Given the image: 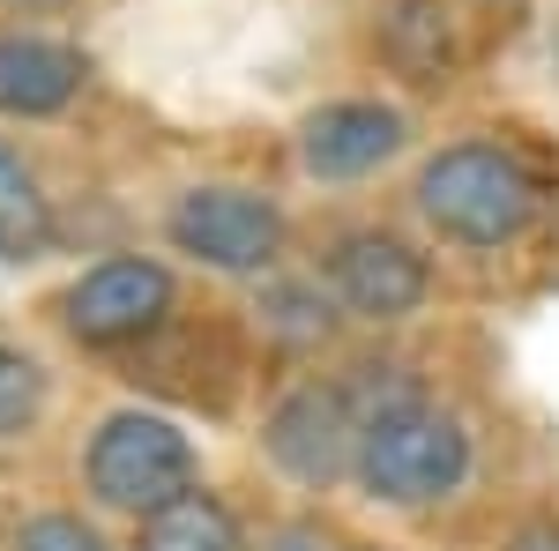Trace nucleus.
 <instances>
[{"mask_svg": "<svg viewBox=\"0 0 559 551\" xmlns=\"http://www.w3.org/2000/svg\"><path fill=\"white\" fill-rule=\"evenodd\" d=\"M336 381H344L350 418H358L350 492L366 507L426 522V514H448L477 492V469H485L477 418L448 387H432V373H418L403 350L381 343V350L336 358Z\"/></svg>", "mask_w": 559, "mask_h": 551, "instance_id": "nucleus-1", "label": "nucleus"}, {"mask_svg": "<svg viewBox=\"0 0 559 551\" xmlns=\"http://www.w3.org/2000/svg\"><path fill=\"white\" fill-rule=\"evenodd\" d=\"M552 171L537 149H522L508 134H455L418 157L411 171V216L418 239L463 261H500L530 247L552 216Z\"/></svg>", "mask_w": 559, "mask_h": 551, "instance_id": "nucleus-2", "label": "nucleus"}, {"mask_svg": "<svg viewBox=\"0 0 559 551\" xmlns=\"http://www.w3.org/2000/svg\"><path fill=\"white\" fill-rule=\"evenodd\" d=\"M336 313L366 336H395V328H418L432 306H440V261L418 231L403 224H381V216H344L321 231V247L306 261Z\"/></svg>", "mask_w": 559, "mask_h": 551, "instance_id": "nucleus-3", "label": "nucleus"}, {"mask_svg": "<svg viewBox=\"0 0 559 551\" xmlns=\"http://www.w3.org/2000/svg\"><path fill=\"white\" fill-rule=\"evenodd\" d=\"M157 231H165V254L224 284H261L292 261V209L261 179H187L165 194Z\"/></svg>", "mask_w": 559, "mask_h": 551, "instance_id": "nucleus-4", "label": "nucleus"}, {"mask_svg": "<svg viewBox=\"0 0 559 551\" xmlns=\"http://www.w3.org/2000/svg\"><path fill=\"white\" fill-rule=\"evenodd\" d=\"M202 484V440L173 418V410H150V403H120L90 424L83 440V500L97 514H142L173 507Z\"/></svg>", "mask_w": 559, "mask_h": 551, "instance_id": "nucleus-5", "label": "nucleus"}, {"mask_svg": "<svg viewBox=\"0 0 559 551\" xmlns=\"http://www.w3.org/2000/svg\"><path fill=\"white\" fill-rule=\"evenodd\" d=\"M60 336L97 350V358H142L157 336L187 321V284L165 254H105L75 268L52 298Z\"/></svg>", "mask_w": 559, "mask_h": 551, "instance_id": "nucleus-6", "label": "nucleus"}, {"mask_svg": "<svg viewBox=\"0 0 559 551\" xmlns=\"http://www.w3.org/2000/svg\"><path fill=\"white\" fill-rule=\"evenodd\" d=\"M350 440H358V418H350V395L329 373H292L261 403L254 424V447L261 469L299 492V500H329V492H350Z\"/></svg>", "mask_w": 559, "mask_h": 551, "instance_id": "nucleus-7", "label": "nucleus"}, {"mask_svg": "<svg viewBox=\"0 0 559 551\" xmlns=\"http://www.w3.org/2000/svg\"><path fill=\"white\" fill-rule=\"evenodd\" d=\"M411 112L381 97V89H350V97H321L313 112H299L292 128V157H299L306 187H373L381 171H395L411 157Z\"/></svg>", "mask_w": 559, "mask_h": 551, "instance_id": "nucleus-8", "label": "nucleus"}, {"mask_svg": "<svg viewBox=\"0 0 559 551\" xmlns=\"http://www.w3.org/2000/svg\"><path fill=\"white\" fill-rule=\"evenodd\" d=\"M90 89V52L52 31H0V120H68Z\"/></svg>", "mask_w": 559, "mask_h": 551, "instance_id": "nucleus-9", "label": "nucleus"}, {"mask_svg": "<svg viewBox=\"0 0 559 551\" xmlns=\"http://www.w3.org/2000/svg\"><path fill=\"white\" fill-rule=\"evenodd\" d=\"M247 321H254V336L269 358H284V366H313V358H329L336 343H344V313H336V298L329 284L313 276V268H276V276H261L254 298H247Z\"/></svg>", "mask_w": 559, "mask_h": 551, "instance_id": "nucleus-10", "label": "nucleus"}, {"mask_svg": "<svg viewBox=\"0 0 559 551\" xmlns=\"http://www.w3.org/2000/svg\"><path fill=\"white\" fill-rule=\"evenodd\" d=\"M381 60L403 83H455L463 68V31L448 15V0H381V23H373Z\"/></svg>", "mask_w": 559, "mask_h": 551, "instance_id": "nucleus-11", "label": "nucleus"}, {"mask_svg": "<svg viewBox=\"0 0 559 551\" xmlns=\"http://www.w3.org/2000/svg\"><path fill=\"white\" fill-rule=\"evenodd\" d=\"M128 551H254V522L231 507L224 492L194 484L187 500L142 514L134 537H128Z\"/></svg>", "mask_w": 559, "mask_h": 551, "instance_id": "nucleus-12", "label": "nucleus"}, {"mask_svg": "<svg viewBox=\"0 0 559 551\" xmlns=\"http://www.w3.org/2000/svg\"><path fill=\"white\" fill-rule=\"evenodd\" d=\"M60 239L52 194L38 187V171L23 165V149L0 134V261H45Z\"/></svg>", "mask_w": 559, "mask_h": 551, "instance_id": "nucleus-13", "label": "nucleus"}, {"mask_svg": "<svg viewBox=\"0 0 559 551\" xmlns=\"http://www.w3.org/2000/svg\"><path fill=\"white\" fill-rule=\"evenodd\" d=\"M52 410V373L45 358H31L23 343L0 336V447H23Z\"/></svg>", "mask_w": 559, "mask_h": 551, "instance_id": "nucleus-14", "label": "nucleus"}, {"mask_svg": "<svg viewBox=\"0 0 559 551\" xmlns=\"http://www.w3.org/2000/svg\"><path fill=\"white\" fill-rule=\"evenodd\" d=\"M8 551H112V537L75 507H45V514H23Z\"/></svg>", "mask_w": 559, "mask_h": 551, "instance_id": "nucleus-15", "label": "nucleus"}, {"mask_svg": "<svg viewBox=\"0 0 559 551\" xmlns=\"http://www.w3.org/2000/svg\"><path fill=\"white\" fill-rule=\"evenodd\" d=\"M344 537L321 522V507H292V514H276L269 529L254 537V551H336Z\"/></svg>", "mask_w": 559, "mask_h": 551, "instance_id": "nucleus-16", "label": "nucleus"}, {"mask_svg": "<svg viewBox=\"0 0 559 551\" xmlns=\"http://www.w3.org/2000/svg\"><path fill=\"white\" fill-rule=\"evenodd\" d=\"M492 551H559V500H537V507H522L500 537H492Z\"/></svg>", "mask_w": 559, "mask_h": 551, "instance_id": "nucleus-17", "label": "nucleus"}, {"mask_svg": "<svg viewBox=\"0 0 559 551\" xmlns=\"http://www.w3.org/2000/svg\"><path fill=\"white\" fill-rule=\"evenodd\" d=\"M68 8H75V0H0V15H23V23H31V15H68Z\"/></svg>", "mask_w": 559, "mask_h": 551, "instance_id": "nucleus-18", "label": "nucleus"}, {"mask_svg": "<svg viewBox=\"0 0 559 551\" xmlns=\"http://www.w3.org/2000/svg\"><path fill=\"white\" fill-rule=\"evenodd\" d=\"M336 551H388V544H373V537H344Z\"/></svg>", "mask_w": 559, "mask_h": 551, "instance_id": "nucleus-19", "label": "nucleus"}]
</instances>
